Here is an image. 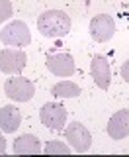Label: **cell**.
I'll return each instance as SVG.
<instances>
[{
	"instance_id": "obj_8",
	"label": "cell",
	"mask_w": 129,
	"mask_h": 157,
	"mask_svg": "<svg viewBox=\"0 0 129 157\" xmlns=\"http://www.w3.org/2000/svg\"><path fill=\"white\" fill-rule=\"evenodd\" d=\"M90 73H92V78L96 82L98 88L102 90H108L110 88V82H112V71H110V63L104 55H96L90 63Z\"/></svg>"
},
{
	"instance_id": "obj_1",
	"label": "cell",
	"mask_w": 129,
	"mask_h": 157,
	"mask_svg": "<svg viewBox=\"0 0 129 157\" xmlns=\"http://www.w3.org/2000/svg\"><path fill=\"white\" fill-rule=\"evenodd\" d=\"M71 18L63 10H47L37 18V29L45 37H63L71 32Z\"/></svg>"
},
{
	"instance_id": "obj_2",
	"label": "cell",
	"mask_w": 129,
	"mask_h": 157,
	"mask_svg": "<svg viewBox=\"0 0 129 157\" xmlns=\"http://www.w3.org/2000/svg\"><path fill=\"white\" fill-rule=\"evenodd\" d=\"M0 41L8 47H26L31 43V33L26 22L22 20H14L8 26L2 28L0 32Z\"/></svg>"
},
{
	"instance_id": "obj_17",
	"label": "cell",
	"mask_w": 129,
	"mask_h": 157,
	"mask_svg": "<svg viewBox=\"0 0 129 157\" xmlns=\"http://www.w3.org/2000/svg\"><path fill=\"white\" fill-rule=\"evenodd\" d=\"M4 151H6V140H4V136L0 134V155H2Z\"/></svg>"
},
{
	"instance_id": "obj_6",
	"label": "cell",
	"mask_w": 129,
	"mask_h": 157,
	"mask_svg": "<svg viewBox=\"0 0 129 157\" xmlns=\"http://www.w3.org/2000/svg\"><path fill=\"white\" fill-rule=\"evenodd\" d=\"M43 126H47L49 130H63L64 122H67V110L59 102H47L39 112Z\"/></svg>"
},
{
	"instance_id": "obj_5",
	"label": "cell",
	"mask_w": 129,
	"mask_h": 157,
	"mask_svg": "<svg viewBox=\"0 0 129 157\" xmlns=\"http://www.w3.org/2000/svg\"><path fill=\"white\" fill-rule=\"evenodd\" d=\"M28 65V55L22 49H2L0 51V71L6 75H20Z\"/></svg>"
},
{
	"instance_id": "obj_14",
	"label": "cell",
	"mask_w": 129,
	"mask_h": 157,
	"mask_svg": "<svg viewBox=\"0 0 129 157\" xmlns=\"http://www.w3.org/2000/svg\"><path fill=\"white\" fill-rule=\"evenodd\" d=\"M71 151H72V147H68L61 140H51L43 147V153H47V155H68Z\"/></svg>"
},
{
	"instance_id": "obj_3",
	"label": "cell",
	"mask_w": 129,
	"mask_h": 157,
	"mask_svg": "<svg viewBox=\"0 0 129 157\" xmlns=\"http://www.w3.org/2000/svg\"><path fill=\"white\" fill-rule=\"evenodd\" d=\"M4 92H6L8 98H12L16 102H28L35 94V86L26 77H12L4 82Z\"/></svg>"
},
{
	"instance_id": "obj_13",
	"label": "cell",
	"mask_w": 129,
	"mask_h": 157,
	"mask_svg": "<svg viewBox=\"0 0 129 157\" xmlns=\"http://www.w3.org/2000/svg\"><path fill=\"white\" fill-rule=\"evenodd\" d=\"M51 94L55 98H74V96L80 94V86L72 81H61L57 85H53Z\"/></svg>"
},
{
	"instance_id": "obj_10",
	"label": "cell",
	"mask_w": 129,
	"mask_h": 157,
	"mask_svg": "<svg viewBox=\"0 0 129 157\" xmlns=\"http://www.w3.org/2000/svg\"><path fill=\"white\" fill-rule=\"evenodd\" d=\"M108 136L112 140H123L129 136V110H117L108 122Z\"/></svg>"
},
{
	"instance_id": "obj_16",
	"label": "cell",
	"mask_w": 129,
	"mask_h": 157,
	"mask_svg": "<svg viewBox=\"0 0 129 157\" xmlns=\"http://www.w3.org/2000/svg\"><path fill=\"white\" fill-rule=\"evenodd\" d=\"M120 73H121V78L125 82H129V59L127 61H123V65H121V69H120Z\"/></svg>"
},
{
	"instance_id": "obj_12",
	"label": "cell",
	"mask_w": 129,
	"mask_h": 157,
	"mask_svg": "<svg viewBox=\"0 0 129 157\" xmlns=\"http://www.w3.org/2000/svg\"><path fill=\"white\" fill-rule=\"evenodd\" d=\"M41 144L35 136L31 134H24L14 140V153L18 155H35V153H41Z\"/></svg>"
},
{
	"instance_id": "obj_4",
	"label": "cell",
	"mask_w": 129,
	"mask_h": 157,
	"mask_svg": "<svg viewBox=\"0 0 129 157\" xmlns=\"http://www.w3.org/2000/svg\"><path fill=\"white\" fill-rule=\"evenodd\" d=\"M64 137L71 144V147L76 153H86L92 145V136L86 130V126H82L80 122H72L64 128Z\"/></svg>"
},
{
	"instance_id": "obj_7",
	"label": "cell",
	"mask_w": 129,
	"mask_h": 157,
	"mask_svg": "<svg viewBox=\"0 0 129 157\" xmlns=\"http://www.w3.org/2000/svg\"><path fill=\"white\" fill-rule=\"evenodd\" d=\"M116 33V22H113L112 16L108 14H100V16H94L90 20V36L96 39V41H108V39L113 37Z\"/></svg>"
},
{
	"instance_id": "obj_15",
	"label": "cell",
	"mask_w": 129,
	"mask_h": 157,
	"mask_svg": "<svg viewBox=\"0 0 129 157\" xmlns=\"http://www.w3.org/2000/svg\"><path fill=\"white\" fill-rule=\"evenodd\" d=\"M12 16V2L10 0H0V26Z\"/></svg>"
},
{
	"instance_id": "obj_11",
	"label": "cell",
	"mask_w": 129,
	"mask_h": 157,
	"mask_svg": "<svg viewBox=\"0 0 129 157\" xmlns=\"http://www.w3.org/2000/svg\"><path fill=\"white\" fill-rule=\"evenodd\" d=\"M20 122H22V112L16 106L12 104L2 106V110H0V130L6 132V134H14L20 128Z\"/></svg>"
},
{
	"instance_id": "obj_9",
	"label": "cell",
	"mask_w": 129,
	"mask_h": 157,
	"mask_svg": "<svg viewBox=\"0 0 129 157\" xmlns=\"http://www.w3.org/2000/svg\"><path fill=\"white\" fill-rule=\"evenodd\" d=\"M47 69L55 77H71L74 73V59L68 53H55L47 57Z\"/></svg>"
}]
</instances>
